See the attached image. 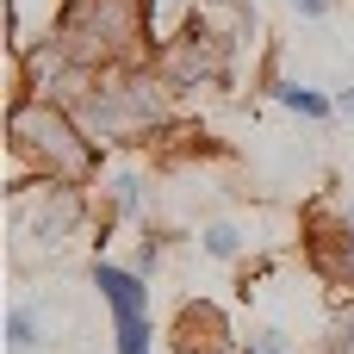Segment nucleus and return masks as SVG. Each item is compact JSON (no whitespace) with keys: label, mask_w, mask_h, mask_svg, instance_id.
I'll list each match as a JSON object with an SVG mask.
<instances>
[{"label":"nucleus","mask_w":354,"mask_h":354,"mask_svg":"<svg viewBox=\"0 0 354 354\" xmlns=\"http://www.w3.org/2000/svg\"><path fill=\"white\" fill-rule=\"evenodd\" d=\"M12 149L31 156L44 168V180H62V187H81L93 174V137L50 100H19L12 106Z\"/></svg>","instance_id":"obj_1"},{"label":"nucleus","mask_w":354,"mask_h":354,"mask_svg":"<svg viewBox=\"0 0 354 354\" xmlns=\"http://www.w3.org/2000/svg\"><path fill=\"white\" fill-rule=\"evenodd\" d=\"M143 44V0H68L62 6V50L68 62L124 56Z\"/></svg>","instance_id":"obj_2"},{"label":"nucleus","mask_w":354,"mask_h":354,"mask_svg":"<svg viewBox=\"0 0 354 354\" xmlns=\"http://www.w3.org/2000/svg\"><path fill=\"white\" fill-rule=\"evenodd\" d=\"M81 230V193L62 180H37V187H12V249L19 261L31 255H62V243Z\"/></svg>","instance_id":"obj_3"},{"label":"nucleus","mask_w":354,"mask_h":354,"mask_svg":"<svg viewBox=\"0 0 354 354\" xmlns=\"http://www.w3.org/2000/svg\"><path fill=\"white\" fill-rule=\"evenodd\" d=\"M230 62V37H218L212 25H187L168 50H162V81L168 87H199V81H218Z\"/></svg>","instance_id":"obj_4"},{"label":"nucleus","mask_w":354,"mask_h":354,"mask_svg":"<svg viewBox=\"0 0 354 354\" xmlns=\"http://www.w3.org/2000/svg\"><path fill=\"white\" fill-rule=\"evenodd\" d=\"M168 348L174 354H230V317L212 299H187L168 324Z\"/></svg>","instance_id":"obj_5"},{"label":"nucleus","mask_w":354,"mask_h":354,"mask_svg":"<svg viewBox=\"0 0 354 354\" xmlns=\"http://www.w3.org/2000/svg\"><path fill=\"white\" fill-rule=\"evenodd\" d=\"M305 255H311L317 280H324L336 299H348V305H354V230H348V224H311Z\"/></svg>","instance_id":"obj_6"},{"label":"nucleus","mask_w":354,"mask_h":354,"mask_svg":"<svg viewBox=\"0 0 354 354\" xmlns=\"http://www.w3.org/2000/svg\"><path fill=\"white\" fill-rule=\"evenodd\" d=\"M93 286H100V299L112 305V324L149 317V286H143V274H131V268H112V261H93Z\"/></svg>","instance_id":"obj_7"},{"label":"nucleus","mask_w":354,"mask_h":354,"mask_svg":"<svg viewBox=\"0 0 354 354\" xmlns=\"http://www.w3.org/2000/svg\"><path fill=\"white\" fill-rule=\"evenodd\" d=\"M37 342H44V311H37V305H12V311H6V348L31 354Z\"/></svg>","instance_id":"obj_8"},{"label":"nucleus","mask_w":354,"mask_h":354,"mask_svg":"<svg viewBox=\"0 0 354 354\" xmlns=\"http://www.w3.org/2000/svg\"><path fill=\"white\" fill-rule=\"evenodd\" d=\"M199 243H205L212 261H236V255H243V230H236V224H212Z\"/></svg>","instance_id":"obj_9"},{"label":"nucleus","mask_w":354,"mask_h":354,"mask_svg":"<svg viewBox=\"0 0 354 354\" xmlns=\"http://www.w3.org/2000/svg\"><path fill=\"white\" fill-rule=\"evenodd\" d=\"M274 93H280L292 112H305V118H330V100H324V93H311V87H292V81H286V87H274Z\"/></svg>","instance_id":"obj_10"},{"label":"nucleus","mask_w":354,"mask_h":354,"mask_svg":"<svg viewBox=\"0 0 354 354\" xmlns=\"http://www.w3.org/2000/svg\"><path fill=\"white\" fill-rule=\"evenodd\" d=\"M137 205H143V180H137V174H118V180H112V212L131 218Z\"/></svg>","instance_id":"obj_11"},{"label":"nucleus","mask_w":354,"mask_h":354,"mask_svg":"<svg viewBox=\"0 0 354 354\" xmlns=\"http://www.w3.org/2000/svg\"><path fill=\"white\" fill-rule=\"evenodd\" d=\"M118 354H149V317L118 324Z\"/></svg>","instance_id":"obj_12"},{"label":"nucleus","mask_w":354,"mask_h":354,"mask_svg":"<svg viewBox=\"0 0 354 354\" xmlns=\"http://www.w3.org/2000/svg\"><path fill=\"white\" fill-rule=\"evenodd\" d=\"M243 354H292V342H286L280 330H255V336L243 342Z\"/></svg>","instance_id":"obj_13"},{"label":"nucleus","mask_w":354,"mask_h":354,"mask_svg":"<svg viewBox=\"0 0 354 354\" xmlns=\"http://www.w3.org/2000/svg\"><path fill=\"white\" fill-rule=\"evenodd\" d=\"M324 354H354V317H336V324H330V342H324Z\"/></svg>","instance_id":"obj_14"},{"label":"nucleus","mask_w":354,"mask_h":354,"mask_svg":"<svg viewBox=\"0 0 354 354\" xmlns=\"http://www.w3.org/2000/svg\"><path fill=\"white\" fill-rule=\"evenodd\" d=\"M156 261H162V236H143L137 243V274H156Z\"/></svg>","instance_id":"obj_15"},{"label":"nucleus","mask_w":354,"mask_h":354,"mask_svg":"<svg viewBox=\"0 0 354 354\" xmlns=\"http://www.w3.org/2000/svg\"><path fill=\"white\" fill-rule=\"evenodd\" d=\"M292 6H299V12H305V19H317V12H324V6H330V0H292Z\"/></svg>","instance_id":"obj_16"},{"label":"nucleus","mask_w":354,"mask_h":354,"mask_svg":"<svg viewBox=\"0 0 354 354\" xmlns=\"http://www.w3.org/2000/svg\"><path fill=\"white\" fill-rule=\"evenodd\" d=\"M336 106H342V112L354 118V87H342V100H336Z\"/></svg>","instance_id":"obj_17"}]
</instances>
